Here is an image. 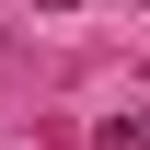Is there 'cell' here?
I'll list each match as a JSON object with an SVG mask.
<instances>
[{"label": "cell", "mask_w": 150, "mask_h": 150, "mask_svg": "<svg viewBox=\"0 0 150 150\" xmlns=\"http://www.w3.org/2000/svg\"><path fill=\"white\" fill-rule=\"evenodd\" d=\"M104 139L115 150H150V115H104Z\"/></svg>", "instance_id": "obj_1"}]
</instances>
